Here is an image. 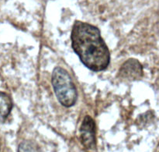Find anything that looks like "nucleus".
Here are the masks:
<instances>
[{
	"label": "nucleus",
	"mask_w": 159,
	"mask_h": 152,
	"mask_svg": "<svg viewBox=\"0 0 159 152\" xmlns=\"http://www.w3.org/2000/svg\"><path fill=\"white\" fill-rule=\"evenodd\" d=\"M143 76V67L138 60L130 59L126 61L120 68L118 77L123 81H134Z\"/></svg>",
	"instance_id": "4"
},
{
	"label": "nucleus",
	"mask_w": 159,
	"mask_h": 152,
	"mask_svg": "<svg viewBox=\"0 0 159 152\" xmlns=\"http://www.w3.org/2000/svg\"><path fill=\"white\" fill-rule=\"evenodd\" d=\"M12 108L11 98L4 92H0V123L6 121Z\"/></svg>",
	"instance_id": "5"
},
{
	"label": "nucleus",
	"mask_w": 159,
	"mask_h": 152,
	"mask_svg": "<svg viewBox=\"0 0 159 152\" xmlns=\"http://www.w3.org/2000/svg\"><path fill=\"white\" fill-rule=\"evenodd\" d=\"M18 152H40L38 147L32 141L25 140L20 144L18 147Z\"/></svg>",
	"instance_id": "6"
},
{
	"label": "nucleus",
	"mask_w": 159,
	"mask_h": 152,
	"mask_svg": "<svg viewBox=\"0 0 159 152\" xmlns=\"http://www.w3.org/2000/svg\"><path fill=\"white\" fill-rule=\"evenodd\" d=\"M53 88L59 102L67 108L75 104L78 98L77 90L69 73L60 66L54 69L51 77Z\"/></svg>",
	"instance_id": "2"
},
{
	"label": "nucleus",
	"mask_w": 159,
	"mask_h": 152,
	"mask_svg": "<svg viewBox=\"0 0 159 152\" xmlns=\"http://www.w3.org/2000/svg\"><path fill=\"white\" fill-rule=\"evenodd\" d=\"M80 140L88 151H96V123L91 116L86 115L80 126Z\"/></svg>",
	"instance_id": "3"
},
{
	"label": "nucleus",
	"mask_w": 159,
	"mask_h": 152,
	"mask_svg": "<svg viewBox=\"0 0 159 152\" xmlns=\"http://www.w3.org/2000/svg\"><path fill=\"white\" fill-rule=\"evenodd\" d=\"M71 39L73 50L87 68L99 72L108 67L110 51L96 27L76 20L73 25Z\"/></svg>",
	"instance_id": "1"
}]
</instances>
